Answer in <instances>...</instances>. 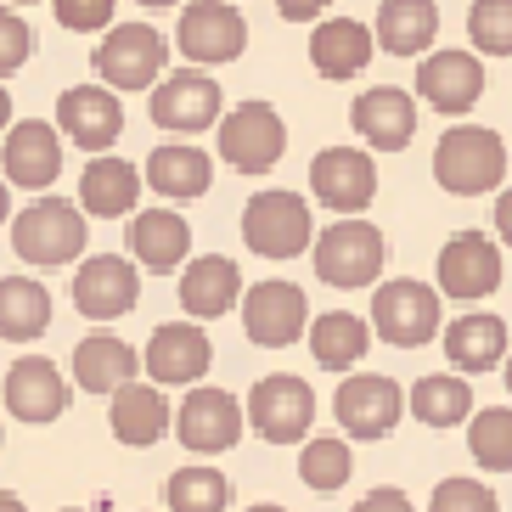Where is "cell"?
<instances>
[{
	"label": "cell",
	"instance_id": "1",
	"mask_svg": "<svg viewBox=\"0 0 512 512\" xmlns=\"http://www.w3.org/2000/svg\"><path fill=\"white\" fill-rule=\"evenodd\" d=\"M507 175V141L484 124H451L434 147V181L451 197H484Z\"/></svg>",
	"mask_w": 512,
	"mask_h": 512
},
{
	"label": "cell",
	"instance_id": "2",
	"mask_svg": "<svg viewBox=\"0 0 512 512\" xmlns=\"http://www.w3.org/2000/svg\"><path fill=\"white\" fill-rule=\"evenodd\" d=\"M85 242H91V220L62 197H34L12 220V248L29 265H68V259L85 254Z\"/></svg>",
	"mask_w": 512,
	"mask_h": 512
},
{
	"label": "cell",
	"instance_id": "3",
	"mask_svg": "<svg viewBox=\"0 0 512 512\" xmlns=\"http://www.w3.org/2000/svg\"><path fill=\"white\" fill-rule=\"evenodd\" d=\"M316 276L327 287H372L383 276V259H389V242L372 220H332L316 242Z\"/></svg>",
	"mask_w": 512,
	"mask_h": 512
},
{
	"label": "cell",
	"instance_id": "4",
	"mask_svg": "<svg viewBox=\"0 0 512 512\" xmlns=\"http://www.w3.org/2000/svg\"><path fill=\"white\" fill-rule=\"evenodd\" d=\"M439 327H445V310H439V293L428 282H383L372 293V332L389 349H422L434 344Z\"/></svg>",
	"mask_w": 512,
	"mask_h": 512
},
{
	"label": "cell",
	"instance_id": "5",
	"mask_svg": "<svg viewBox=\"0 0 512 512\" xmlns=\"http://www.w3.org/2000/svg\"><path fill=\"white\" fill-rule=\"evenodd\" d=\"M242 242L259 259H299L316 242V220L299 192H254L242 209Z\"/></svg>",
	"mask_w": 512,
	"mask_h": 512
},
{
	"label": "cell",
	"instance_id": "6",
	"mask_svg": "<svg viewBox=\"0 0 512 512\" xmlns=\"http://www.w3.org/2000/svg\"><path fill=\"white\" fill-rule=\"evenodd\" d=\"M164 62H169V40L152 23H119L91 51V68L102 74L107 91H147V85L164 79Z\"/></svg>",
	"mask_w": 512,
	"mask_h": 512
},
{
	"label": "cell",
	"instance_id": "7",
	"mask_svg": "<svg viewBox=\"0 0 512 512\" xmlns=\"http://www.w3.org/2000/svg\"><path fill=\"white\" fill-rule=\"evenodd\" d=\"M220 158L237 175H265L276 169V158L287 152V124L271 102H242L231 113H220Z\"/></svg>",
	"mask_w": 512,
	"mask_h": 512
},
{
	"label": "cell",
	"instance_id": "8",
	"mask_svg": "<svg viewBox=\"0 0 512 512\" xmlns=\"http://www.w3.org/2000/svg\"><path fill=\"white\" fill-rule=\"evenodd\" d=\"M332 417L349 439H389L394 422L406 417V389L383 372H349L332 394Z\"/></svg>",
	"mask_w": 512,
	"mask_h": 512
},
{
	"label": "cell",
	"instance_id": "9",
	"mask_svg": "<svg viewBox=\"0 0 512 512\" xmlns=\"http://www.w3.org/2000/svg\"><path fill=\"white\" fill-rule=\"evenodd\" d=\"M186 68H220L248 51V23L231 0H192L181 6V29H175Z\"/></svg>",
	"mask_w": 512,
	"mask_h": 512
},
{
	"label": "cell",
	"instance_id": "10",
	"mask_svg": "<svg viewBox=\"0 0 512 512\" xmlns=\"http://www.w3.org/2000/svg\"><path fill=\"white\" fill-rule=\"evenodd\" d=\"M242 417L254 422L259 439H271V445H293V439H310V422H316V394L310 383L293 372H271L259 377L254 394H248V411Z\"/></svg>",
	"mask_w": 512,
	"mask_h": 512
},
{
	"label": "cell",
	"instance_id": "11",
	"mask_svg": "<svg viewBox=\"0 0 512 512\" xmlns=\"http://www.w3.org/2000/svg\"><path fill=\"white\" fill-rule=\"evenodd\" d=\"M439 271V299H456V304H479L501 287V248L484 231H456L434 259Z\"/></svg>",
	"mask_w": 512,
	"mask_h": 512
},
{
	"label": "cell",
	"instance_id": "12",
	"mask_svg": "<svg viewBox=\"0 0 512 512\" xmlns=\"http://www.w3.org/2000/svg\"><path fill=\"white\" fill-rule=\"evenodd\" d=\"M304 327H310V304H304V287L299 282H254L242 293V332L254 338L259 349H287L299 344Z\"/></svg>",
	"mask_w": 512,
	"mask_h": 512
},
{
	"label": "cell",
	"instance_id": "13",
	"mask_svg": "<svg viewBox=\"0 0 512 512\" xmlns=\"http://www.w3.org/2000/svg\"><path fill=\"white\" fill-rule=\"evenodd\" d=\"M220 79H209L203 68H181V74H164L152 85V124L169 130V136H197V130H214L220 124Z\"/></svg>",
	"mask_w": 512,
	"mask_h": 512
},
{
	"label": "cell",
	"instance_id": "14",
	"mask_svg": "<svg viewBox=\"0 0 512 512\" xmlns=\"http://www.w3.org/2000/svg\"><path fill=\"white\" fill-rule=\"evenodd\" d=\"M214 366V344L197 321H164L147 338V383L158 389H192Z\"/></svg>",
	"mask_w": 512,
	"mask_h": 512
},
{
	"label": "cell",
	"instance_id": "15",
	"mask_svg": "<svg viewBox=\"0 0 512 512\" xmlns=\"http://www.w3.org/2000/svg\"><path fill=\"white\" fill-rule=\"evenodd\" d=\"M310 192H316V203H327L332 214L355 220V214L377 197V164L361 147H327V152H316V164H310Z\"/></svg>",
	"mask_w": 512,
	"mask_h": 512
},
{
	"label": "cell",
	"instance_id": "16",
	"mask_svg": "<svg viewBox=\"0 0 512 512\" xmlns=\"http://www.w3.org/2000/svg\"><path fill=\"white\" fill-rule=\"evenodd\" d=\"M169 422H175V434H181V445L192 456H220L242 439V422L248 417H242V406L226 389H192Z\"/></svg>",
	"mask_w": 512,
	"mask_h": 512
},
{
	"label": "cell",
	"instance_id": "17",
	"mask_svg": "<svg viewBox=\"0 0 512 512\" xmlns=\"http://www.w3.org/2000/svg\"><path fill=\"white\" fill-rule=\"evenodd\" d=\"M0 175H6L12 186H23V192H46V186H57V175H62L57 124H46V119L12 124V136L0 141Z\"/></svg>",
	"mask_w": 512,
	"mask_h": 512
},
{
	"label": "cell",
	"instance_id": "18",
	"mask_svg": "<svg viewBox=\"0 0 512 512\" xmlns=\"http://www.w3.org/2000/svg\"><path fill=\"white\" fill-rule=\"evenodd\" d=\"M136 293H141L136 259H119V254L79 259V271H74V304H79V316L119 321V316H130Z\"/></svg>",
	"mask_w": 512,
	"mask_h": 512
},
{
	"label": "cell",
	"instance_id": "19",
	"mask_svg": "<svg viewBox=\"0 0 512 512\" xmlns=\"http://www.w3.org/2000/svg\"><path fill=\"white\" fill-rule=\"evenodd\" d=\"M417 96L445 119H462L484 96V62L473 51H428L417 68Z\"/></svg>",
	"mask_w": 512,
	"mask_h": 512
},
{
	"label": "cell",
	"instance_id": "20",
	"mask_svg": "<svg viewBox=\"0 0 512 512\" xmlns=\"http://www.w3.org/2000/svg\"><path fill=\"white\" fill-rule=\"evenodd\" d=\"M0 400H6V411L17 422H57L74 394H68V377L57 372V361L23 355V361H12V372L0 383Z\"/></svg>",
	"mask_w": 512,
	"mask_h": 512
},
{
	"label": "cell",
	"instance_id": "21",
	"mask_svg": "<svg viewBox=\"0 0 512 512\" xmlns=\"http://www.w3.org/2000/svg\"><path fill=\"white\" fill-rule=\"evenodd\" d=\"M349 124L372 152H406L411 136H417V102L400 85H372V91L355 96Z\"/></svg>",
	"mask_w": 512,
	"mask_h": 512
},
{
	"label": "cell",
	"instance_id": "22",
	"mask_svg": "<svg viewBox=\"0 0 512 512\" xmlns=\"http://www.w3.org/2000/svg\"><path fill=\"white\" fill-rule=\"evenodd\" d=\"M57 124L74 147H85L96 158V152H107L124 136V107L107 85H74V91H62V102H57Z\"/></svg>",
	"mask_w": 512,
	"mask_h": 512
},
{
	"label": "cell",
	"instance_id": "23",
	"mask_svg": "<svg viewBox=\"0 0 512 512\" xmlns=\"http://www.w3.org/2000/svg\"><path fill=\"white\" fill-rule=\"evenodd\" d=\"M107 422H113L119 445L147 451V445H158L169 434V394L158 383H147V377H136V383L107 394Z\"/></svg>",
	"mask_w": 512,
	"mask_h": 512
},
{
	"label": "cell",
	"instance_id": "24",
	"mask_svg": "<svg viewBox=\"0 0 512 512\" xmlns=\"http://www.w3.org/2000/svg\"><path fill=\"white\" fill-rule=\"evenodd\" d=\"M445 338V355H451L456 377H479V372H496L507 361V321L490 316V310H473V316H456L451 327H439Z\"/></svg>",
	"mask_w": 512,
	"mask_h": 512
},
{
	"label": "cell",
	"instance_id": "25",
	"mask_svg": "<svg viewBox=\"0 0 512 512\" xmlns=\"http://www.w3.org/2000/svg\"><path fill=\"white\" fill-rule=\"evenodd\" d=\"M186 254H192V226H186V214H175V209L130 214V259H136V271L147 265L152 276H169V271H181Z\"/></svg>",
	"mask_w": 512,
	"mask_h": 512
},
{
	"label": "cell",
	"instance_id": "26",
	"mask_svg": "<svg viewBox=\"0 0 512 512\" xmlns=\"http://www.w3.org/2000/svg\"><path fill=\"white\" fill-rule=\"evenodd\" d=\"M242 299V271L226 254H203L181 271V310L186 321H214Z\"/></svg>",
	"mask_w": 512,
	"mask_h": 512
},
{
	"label": "cell",
	"instance_id": "27",
	"mask_svg": "<svg viewBox=\"0 0 512 512\" xmlns=\"http://www.w3.org/2000/svg\"><path fill=\"white\" fill-rule=\"evenodd\" d=\"M439 34V6L434 0H383L377 6L372 46L389 57H428Z\"/></svg>",
	"mask_w": 512,
	"mask_h": 512
},
{
	"label": "cell",
	"instance_id": "28",
	"mask_svg": "<svg viewBox=\"0 0 512 512\" xmlns=\"http://www.w3.org/2000/svg\"><path fill=\"white\" fill-rule=\"evenodd\" d=\"M141 377V349H130L124 338L113 332H91V338H79L74 349V383L85 394H113L124 383H136Z\"/></svg>",
	"mask_w": 512,
	"mask_h": 512
},
{
	"label": "cell",
	"instance_id": "29",
	"mask_svg": "<svg viewBox=\"0 0 512 512\" xmlns=\"http://www.w3.org/2000/svg\"><path fill=\"white\" fill-rule=\"evenodd\" d=\"M372 29H366L361 17H327L316 23L310 34V62H316L321 79H355L372 62Z\"/></svg>",
	"mask_w": 512,
	"mask_h": 512
},
{
	"label": "cell",
	"instance_id": "30",
	"mask_svg": "<svg viewBox=\"0 0 512 512\" xmlns=\"http://www.w3.org/2000/svg\"><path fill=\"white\" fill-rule=\"evenodd\" d=\"M141 197V169L124 164V158H113V152H96L91 169H85V181H79V209H85V220H119V214L136 209Z\"/></svg>",
	"mask_w": 512,
	"mask_h": 512
},
{
	"label": "cell",
	"instance_id": "31",
	"mask_svg": "<svg viewBox=\"0 0 512 512\" xmlns=\"http://www.w3.org/2000/svg\"><path fill=\"white\" fill-rule=\"evenodd\" d=\"M147 186L164 197H203L214 186V158L192 141H169L147 152Z\"/></svg>",
	"mask_w": 512,
	"mask_h": 512
},
{
	"label": "cell",
	"instance_id": "32",
	"mask_svg": "<svg viewBox=\"0 0 512 512\" xmlns=\"http://www.w3.org/2000/svg\"><path fill=\"white\" fill-rule=\"evenodd\" d=\"M304 338H310L316 366H327V372L361 366V355L372 349V327H366L355 310H327V316H316L310 327H304Z\"/></svg>",
	"mask_w": 512,
	"mask_h": 512
},
{
	"label": "cell",
	"instance_id": "33",
	"mask_svg": "<svg viewBox=\"0 0 512 512\" xmlns=\"http://www.w3.org/2000/svg\"><path fill=\"white\" fill-rule=\"evenodd\" d=\"M51 327V293L34 276H0V338L34 344Z\"/></svg>",
	"mask_w": 512,
	"mask_h": 512
},
{
	"label": "cell",
	"instance_id": "34",
	"mask_svg": "<svg viewBox=\"0 0 512 512\" xmlns=\"http://www.w3.org/2000/svg\"><path fill=\"white\" fill-rule=\"evenodd\" d=\"M406 406L422 428H456V422L473 417V389L456 372H428V377H417V389L406 394Z\"/></svg>",
	"mask_w": 512,
	"mask_h": 512
},
{
	"label": "cell",
	"instance_id": "35",
	"mask_svg": "<svg viewBox=\"0 0 512 512\" xmlns=\"http://www.w3.org/2000/svg\"><path fill=\"white\" fill-rule=\"evenodd\" d=\"M349 473H355V451H349V439H338V434L304 439V451H299V479L310 484V490L332 496V490H344V484H349Z\"/></svg>",
	"mask_w": 512,
	"mask_h": 512
},
{
	"label": "cell",
	"instance_id": "36",
	"mask_svg": "<svg viewBox=\"0 0 512 512\" xmlns=\"http://www.w3.org/2000/svg\"><path fill=\"white\" fill-rule=\"evenodd\" d=\"M169 496V512H226L231 501V479L226 473H214V467H175L164 484Z\"/></svg>",
	"mask_w": 512,
	"mask_h": 512
},
{
	"label": "cell",
	"instance_id": "37",
	"mask_svg": "<svg viewBox=\"0 0 512 512\" xmlns=\"http://www.w3.org/2000/svg\"><path fill=\"white\" fill-rule=\"evenodd\" d=\"M467 451L484 473H512V406H490L467 417Z\"/></svg>",
	"mask_w": 512,
	"mask_h": 512
},
{
	"label": "cell",
	"instance_id": "38",
	"mask_svg": "<svg viewBox=\"0 0 512 512\" xmlns=\"http://www.w3.org/2000/svg\"><path fill=\"white\" fill-rule=\"evenodd\" d=\"M467 34H473V57H512V0H473Z\"/></svg>",
	"mask_w": 512,
	"mask_h": 512
},
{
	"label": "cell",
	"instance_id": "39",
	"mask_svg": "<svg viewBox=\"0 0 512 512\" xmlns=\"http://www.w3.org/2000/svg\"><path fill=\"white\" fill-rule=\"evenodd\" d=\"M428 512H501V501H496V490L479 484V479H445V484H434Z\"/></svg>",
	"mask_w": 512,
	"mask_h": 512
},
{
	"label": "cell",
	"instance_id": "40",
	"mask_svg": "<svg viewBox=\"0 0 512 512\" xmlns=\"http://www.w3.org/2000/svg\"><path fill=\"white\" fill-rule=\"evenodd\" d=\"M113 6L119 0H51V12H57L62 29H74V34H96L113 23Z\"/></svg>",
	"mask_w": 512,
	"mask_h": 512
},
{
	"label": "cell",
	"instance_id": "41",
	"mask_svg": "<svg viewBox=\"0 0 512 512\" xmlns=\"http://www.w3.org/2000/svg\"><path fill=\"white\" fill-rule=\"evenodd\" d=\"M29 57H34V29L12 12V6H0V74L23 68Z\"/></svg>",
	"mask_w": 512,
	"mask_h": 512
},
{
	"label": "cell",
	"instance_id": "42",
	"mask_svg": "<svg viewBox=\"0 0 512 512\" xmlns=\"http://www.w3.org/2000/svg\"><path fill=\"white\" fill-rule=\"evenodd\" d=\"M349 512H417V507H411L406 490H394V484H377V490H366V496L355 501Z\"/></svg>",
	"mask_w": 512,
	"mask_h": 512
},
{
	"label": "cell",
	"instance_id": "43",
	"mask_svg": "<svg viewBox=\"0 0 512 512\" xmlns=\"http://www.w3.org/2000/svg\"><path fill=\"white\" fill-rule=\"evenodd\" d=\"M327 6L332 0H276V17H287V23H316Z\"/></svg>",
	"mask_w": 512,
	"mask_h": 512
},
{
	"label": "cell",
	"instance_id": "44",
	"mask_svg": "<svg viewBox=\"0 0 512 512\" xmlns=\"http://www.w3.org/2000/svg\"><path fill=\"white\" fill-rule=\"evenodd\" d=\"M496 237H501V242H507V248H512V186H507V192L496 197Z\"/></svg>",
	"mask_w": 512,
	"mask_h": 512
},
{
	"label": "cell",
	"instance_id": "45",
	"mask_svg": "<svg viewBox=\"0 0 512 512\" xmlns=\"http://www.w3.org/2000/svg\"><path fill=\"white\" fill-rule=\"evenodd\" d=\"M0 512H29V507H23V501L12 496V490H0Z\"/></svg>",
	"mask_w": 512,
	"mask_h": 512
},
{
	"label": "cell",
	"instance_id": "46",
	"mask_svg": "<svg viewBox=\"0 0 512 512\" xmlns=\"http://www.w3.org/2000/svg\"><path fill=\"white\" fill-rule=\"evenodd\" d=\"M12 119V96H6V85H0V124Z\"/></svg>",
	"mask_w": 512,
	"mask_h": 512
},
{
	"label": "cell",
	"instance_id": "47",
	"mask_svg": "<svg viewBox=\"0 0 512 512\" xmlns=\"http://www.w3.org/2000/svg\"><path fill=\"white\" fill-rule=\"evenodd\" d=\"M136 6H147V12H158V6H181V0H136Z\"/></svg>",
	"mask_w": 512,
	"mask_h": 512
},
{
	"label": "cell",
	"instance_id": "48",
	"mask_svg": "<svg viewBox=\"0 0 512 512\" xmlns=\"http://www.w3.org/2000/svg\"><path fill=\"white\" fill-rule=\"evenodd\" d=\"M6 209H12V197H6V181H0V220H6Z\"/></svg>",
	"mask_w": 512,
	"mask_h": 512
},
{
	"label": "cell",
	"instance_id": "49",
	"mask_svg": "<svg viewBox=\"0 0 512 512\" xmlns=\"http://www.w3.org/2000/svg\"><path fill=\"white\" fill-rule=\"evenodd\" d=\"M248 512H287V507H276V501H259V507H248Z\"/></svg>",
	"mask_w": 512,
	"mask_h": 512
},
{
	"label": "cell",
	"instance_id": "50",
	"mask_svg": "<svg viewBox=\"0 0 512 512\" xmlns=\"http://www.w3.org/2000/svg\"><path fill=\"white\" fill-rule=\"evenodd\" d=\"M507 394H512V349H507Z\"/></svg>",
	"mask_w": 512,
	"mask_h": 512
},
{
	"label": "cell",
	"instance_id": "51",
	"mask_svg": "<svg viewBox=\"0 0 512 512\" xmlns=\"http://www.w3.org/2000/svg\"><path fill=\"white\" fill-rule=\"evenodd\" d=\"M12 6H34V0H12Z\"/></svg>",
	"mask_w": 512,
	"mask_h": 512
},
{
	"label": "cell",
	"instance_id": "52",
	"mask_svg": "<svg viewBox=\"0 0 512 512\" xmlns=\"http://www.w3.org/2000/svg\"><path fill=\"white\" fill-rule=\"evenodd\" d=\"M62 512H85V507H62Z\"/></svg>",
	"mask_w": 512,
	"mask_h": 512
}]
</instances>
